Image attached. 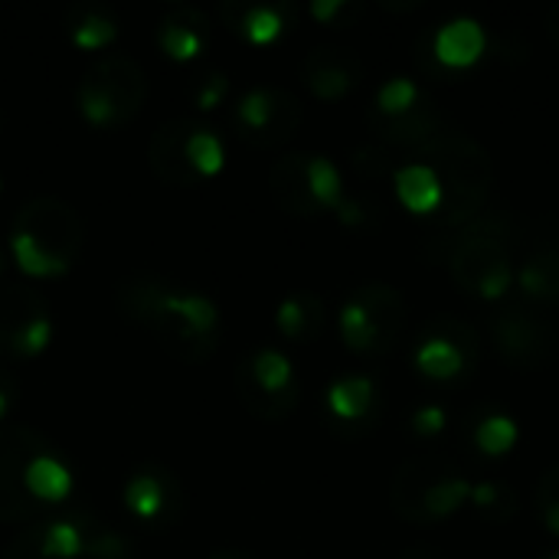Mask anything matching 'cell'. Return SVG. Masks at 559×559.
Here are the masks:
<instances>
[{
  "instance_id": "6da1fadb",
  "label": "cell",
  "mask_w": 559,
  "mask_h": 559,
  "mask_svg": "<svg viewBox=\"0 0 559 559\" xmlns=\"http://www.w3.org/2000/svg\"><path fill=\"white\" fill-rule=\"evenodd\" d=\"M118 305L124 314L147 324L177 360L197 364L216 350L219 308L203 292L167 288L151 275H131L118 285Z\"/></svg>"
},
{
  "instance_id": "7a4b0ae2",
  "label": "cell",
  "mask_w": 559,
  "mask_h": 559,
  "mask_svg": "<svg viewBox=\"0 0 559 559\" xmlns=\"http://www.w3.org/2000/svg\"><path fill=\"white\" fill-rule=\"evenodd\" d=\"M416 157L429 164L442 183V206L432 216L436 226L442 229L468 226L481 213L495 180L491 154L472 134L442 128L416 151Z\"/></svg>"
},
{
  "instance_id": "3957f363",
  "label": "cell",
  "mask_w": 559,
  "mask_h": 559,
  "mask_svg": "<svg viewBox=\"0 0 559 559\" xmlns=\"http://www.w3.org/2000/svg\"><path fill=\"white\" fill-rule=\"evenodd\" d=\"M518 223L508 213H478L468 226L459 229V239L449 246V269L452 278L481 301L508 298L514 285V262L511 246L518 236Z\"/></svg>"
},
{
  "instance_id": "277c9868",
  "label": "cell",
  "mask_w": 559,
  "mask_h": 559,
  "mask_svg": "<svg viewBox=\"0 0 559 559\" xmlns=\"http://www.w3.org/2000/svg\"><path fill=\"white\" fill-rule=\"evenodd\" d=\"M337 324L354 354H390L406 328V301L393 285H364L341 308Z\"/></svg>"
},
{
  "instance_id": "5b68a950",
  "label": "cell",
  "mask_w": 559,
  "mask_h": 559,
  "mask_svg": "<svg viewBox=\"0 0 559 559\" xmlns=\"http://www.w3.org/2000/svg\"><path fill=\"white\" fill-rule=\"evenodd\" d=\"M36 452H52V442L26 423L0 426V521H33V498L23 488V472Z\"/></svg>"
},
{
  "instance_id": "8992f818",
  "label": "cell",
  "mask_w": 559,
  "mask_h": 559,
  "mask_svg": "<svg viewBox=\"0 0 559 559\" xmlns=\"http://www.w3.org/2000/svg\"><path fill=\"white\" fill-rule=\"evenodd\" d=\"M491 341L501 357L521 370H540L559 347L557 328L527 308H504L491 318Z\"/></svg>"
},
{
  "instance_id": "52a82bcc",
  "label": "cell",
  "mask_w": 559,
  "mask_h": 559,
  "mask_svg": "<svg viewBox=\"0 0 559 559\" xmlns=\"http://www.w3.org/2000/svg\"><path fill=\"white\" fill-rule=\"evenodd\" d=\"M236 124L249 144L275 147L301 124V102L285 88H249L236 105Z\"/></svg>"
},
{
  "instance_id": "ba28073f",
  "label": "cell",
  "mask_w": 559,
  "mask_h": 559,
  "mask_svg": "<svg viewBox=\"0 0 559 559\" xmlns=\"http://www.w3.org/2000/svg\"><path fill=\"white\" fill-rule=\"evenodd\" d=\"M13 233L29 236L43 252H49L62 265H72V255L82 242V226L75 210L56 197H36L26 206H20L13 219Z\"/></svg>"
},
{
  "instance_id": "9c48e42d",
  "label": "cell",
  "mask_w": 559,
  "mask_h": 559,
  "mask_svg": "<svg viewBox=\"0 0 559 559\" xmlns=\"http://www.w3.org/2000/svg\"><path fill=\"white\" fill-rule=\"evenodd\" d=\"M360 72L364 69H360L357 56L347 49H334V46H318L301 62V75H305L308 88L324 102L344 98L360 82Z\"/></svg>"
},
{
  "instance_id": "30bf717a",
  "label": "cell",
  "mask_w": 559,
  "mask_h": 559,
  "mask_svg": "<svg viewBox=\"0 0 559 559\" xmlns=\"http://www.w3.org/2000/svg\"><path fill=\"white\" fill-rule=\"evenodd\" d=\"M190 128H193L190 118H170L154 131V138L147 144L151 167L164 183H174V187L197 183V174L187 164V134H190Z\"/></svg>"
},
{
  "instance_id": "8fae6325",
  "label": "cell",
  "mask_w": 559,
  "mask_h": 559,
  "mask_svg": "<svg viewBox=\"0 0 559 559\" xmlns=\"http://www.w3.org/2000/svg\"><path fill=\"white\" fill-rule=\"evenodd\" d=\"M478 364V350L455 344L449 334H442L439 328L429 324V331L423 334L419 347H416V367L423 377L429 380H459L462 373H472Z\"/></svg>"
},
{
  "instance_id": "7c38bea8",
  "label": "cell",
  "mask_w": 559,
  "mask_h": 559,
  "mask_svg": "<svg viewBox=\"0 0 559 559\" xmlns=\"http://www.w3.org/2000/svg\"><path fill=\"white\" fill-rule=\"evenodd\" d=\"M324 403H328V413L334 423L341 426H360V423H373L380 406H377V383L364 373H350V377H341L328 386L324 393Z\"/></svg>"
},
{
  "instance_id": "4fadbf2b",
  "label": "cell",
  "mask_w": 559,
  "mask_h": 559,
  "mask_svg": "<svg viewBox=\"0 0 559 559\" xmlns=\"http://www.w3.org/2000/svg\"><path fill=\"white\" fill-rule=\"evenodd\" d=\"M210 39V20L197 7H167L160 26H157V43L170 59H193L203 52Z\"/></svg>"
},
{
  "instance_id": "5bb4252c",
  "label": "cell",
  "mask_w": 559,
  "mask_h": 559,
  "mask_svg": "<svg viewBox=\"0 0 559 559\" xmlns=\"http://www.w3.org/2000/svg\"><path fill=\"white\" fill-rule=\"evenodd\" d=\"M485 26L472 16H455L445 26H439L432 39V52L445 69H468L485 56Z\"/></svg>"
},
{
  "instance_id": "9a60e30c",
  "label": "cell",
  "mask_w": 559,
  "mask_h": 559,
  "mask_svg": "<svg viewBox=\"0 0 559 559\" xmlns=\"http://www.w3.org/2000/svg\"><path fill=\"white\" fill-rule=\"evenodd\" d=\"M514 282L527 301L559 305V233L527 255V262L514 272Z\"/></svg>"
},
{
  "instance_id": "2e32d148",
  "label": "cell",
  "mask_w": 559,
  "mask_h": 559,
  "mask_svg": "<svg viewBox=\"0 0 559 559\" xmlns=\"http://www.w3.org/2000/svg\"><path fill=\"white\" fill-rule=\"evenodd\" d=\"M305 164H308V154H288V157H278L269 170V190L275 203L298 216L318 213V203L311 200V190H308Z\"/></svg>"
},
{
  "instance_id": "e0dca14e",
  "label": "cell",
  "mask_w": 559,
  "mask_h": 559,
  "mask_svg": "<svg viewBox=\"0 0 559 559\" xmlns=\"http://www.w3.org/2000/svg\"><path fill=\"white\" fill-rule=\"evenodd\" d=\"M442 465H445V459H409L406 465H400L393 488H390V504L403 521L423 527L419 501H423V491L429 488V481L442 472Z\"/></svg>"
},
{
  "instance_id": "ac0fdd59",
  "label": "cell",
  "mask_w": 559,
  "mask_h": 559,
  "mask_svg": "<svg viewBox=\"0 0 559 559\" xmlns=\"http://www.w3.org/2000/svg\"><path fill=\"white\" fill-rule=\"evenodd\" d=\"M472 488L475 485L465 475H459V468L452 462H445L442 472L423 491V501H419V521H423V527H429L436 521H449L465 501H472Z\"/></svg>"
},
{
  "instance_id": "d6986e66",
  "label": "cell",
  "mask_w": 559,
  "mask_h": 559,
  "mask_svg": "<svg viewBox=\"0 0 559 559\" xmlns=\"http://www.w3.org/2000/svg\"><path fill=\"white\" fill-rule=\"evenodd\" d=\"M370 124H373V131H377L383 141H390V144H396V147H413V151H419L429 138H436V134L442 131L439 111H436L432 105H423V102H419L413 111L400 115V118L373 115Z\"/></svg>"
},
{
  "instance_id": "ffe728a7",
  "label": "cell",
  "mask_w": 559,
  "mask_h": 559,
  "mask_svg": "<svg viewBox=\"0 0 559 559\" xmlns=\"http://www.w3.org/2000/svg\"><path fill=\"white\" fill-rule=\"evenodd\" d=\"M393 187H396L400 203L409 213H416V216H436L439 206H442L439 174L429 164H423V160H413V164L393 170Z\"/></svg>"
},
{
  "instance_id": "44dd1931",
  "label": "cell",
  "mask_w": 559,
  "mask_h": 559,
  "mask_svg": "<svg viewBox=\"0 0 559 559\" xmlns=\"http://www.w3.org/2000/svg\"><path fill=\"white\" fill-rule=\"evenodd\" d=\"M92 72H95V75L108 85V92L115 95L118 111H121V121H124L128 115L138 111V105H141V98H144V72H141V66H138L131 56L111 52V56L98 59V62L92 66Z\"/></svg>"
},
{
  "instance_id": "7402d4cb",
  "label": "cell",
  "mask_w": 559,
  "mask_h": 559,
  "mask_svg": "<svg viewBox=\"0 0 559 559\" xmlns=\"http://www.w3.org/2000/svg\"><path fill=\"white\" fill-rule=\"evenodd\" d=\"M23 488L36 504L66 501L72 491V472L56 452H36L23 472Z\"/></svg>"
},
{
  "instance_id": "603a6c76",
  "label": "cell",
  "mask_w": 559,
  "mask_h": 559,
  "mask_svg": "<svg viewBox=\"0 0 559 559\" xmlns=\"http://www.w3.org/2000/svg\"><path fill=\"white\" fill-rule=\"evenodd\" d=\"M174 498H177V491L164 481L160 472H138L124 485V508L144 524L160 521Z\"/></svg>"
},
{
  "instance_id": "cb8c5ba5",
  "label": "cell",
  "mask_w": 559,
  "mask_h": 559,
  "mask_svg": "<svg viewBox=\"0 0 559 559\" xmlns=\"http://www.w3.org/2000/svg\"><path fill=\"white\" fill-rule=\"evenodd\" d=\"M275 324L288 341L298 344H311L321 337L324 331V305L318 295H292L278 305L275 311Z\"/></svg>"
},
{
  "instance_id": "d4e9b609",
  "label": "cell",
  "mask_w": 559,
  "mask_h": 559,
  "mask_svg": "<svg viewBox=\"0 0 559 559\" xmlns=\"http://www.w3.org/2000/svg\"><path fill=\"white\" fill-rule=\"evenodd\" d=\"M39 314H49V311H46V301H43L36 292L20 288V285L3 288V292H0V347L7 350L10 337H13L26 321L39 318Z\"/></svg>"
},
{
  "instance_id": "484cf974",
  "label": "cell",
  "mask_w": 559,
  "mask_h": 559,
  "mask_svg": "<svg viewBox=\"0 0 559 559\" xmlns=\"http://www.w3.org/2000/svg\"><path fill=\"white\" fill-rule=\"evenodd\" d=\"M69 36L79 49H105L118 36V26H115L111 13L102 7H82V10L72 7Z\"/></svg>"
},
{
  "instance_id": "4316f807",
  "label": "cell",
  "mask_w": 559,
  "mask_h": 559,
  "mask_svg": "<svg viewBox=\"0 0 559 559\" xmlns=\"http://www.w3.org/2000/svg\"><path fill=\"white\" fill-rule=\"evenodd\" d=\"M305 177H308V190L318 210H337L344 203V180H341L337 164L328 154H308Z\"/></svg>"
},
{
  "instance_id": "83f0119b",
  "label": "cell",
  "mask_w": 559,
  "mask_h": 559,
  "mask_svg": "<svg viewBox=\"0 0 559 559\" xmlns=\"http://www.w3.org/2000/svg\"><path fill=\"white\" fill-rule=\"evenodd\" d=\"M75 102H79V111L85 115V121H88V124L105 128V124H118V121H121V111H118L115 95L108 92V85H105L92 69L82 75Z\"/></svg>"
},
{
  "instance_id": "f1b7e54d",
  "label": "cell",
  "mask_w": 559,
  "mask_h": 559,
  "mask_svg": "<svg viewBox=\"0 0 559 559\" xmlns=\"http://www.w3.org/2000/svg\"><path fill=\"white\" fill-rule=\"evenodd\" d=\"M187 164L190 170L200 177H213L223 170L226 164V147L219 141V134L213 128H203V124H193L190 134H187Z\"/></svg>"
},
{
  "instance_id": "f546056e",
  "label": "cell",
  "mask_w": 559,
  "mask_h": 559,
  "mask_svg": "<svg viewBox=\"0 0 559 559\" xmlns=\"http://www.w3.org/2000/svg\"><path fill=\"white\" fill-rule=\"evenodd\" d=\"M43 554L49 559H79L85 554V534L79 518L43 521Z\"/></svg>"
},
{
  "instance_id": "4dcf8cb0",
  "label": "cell",
  "mask_w": 559,
  "mask_h": 559,
  "mask_svg": "<svg viewBox=\"0 0 559 559\" xmlns=\"http://www.w3.org/2000/svg\"><path fill=\"white\" fill-rule=\"evenodd\" d=\"M233 29H239L249 43H272L282 29H285V16L278 7H265V3H255V7H246L242 16H236Z\"/></svg>"
},
{
  "instance_id": "1f68e13d",
  "label": "cell",
  "mask_w": 559,
  "mask_h": 559,
  "mask_svg": "<svg viewBox=\"0 0 559 559\" xmlns=\"http://www.w3.org/2000/svg\"><path fill=\"white\" fill-rule=\"evenodd\" d=\"M10 252H13L16 265H20L26 275H33V278H49V275L69 272V265H62L59 259H52L49 252H43V249H39L29 236H23V233H10Z\"/></svg>"
},
{
  "instance_id": "d6a6232c",
  "label": "cell",
  "mask_w": 559,
  "mask_h": 559,
  "mask_svg": "<svg viewBox=\"0 0 559 559\" xmlns=\"http://www.w3.org/2000/svg\"><path fill=\"white\" fill-rule=\"evenodd\" d=\"M475 445L485 455H508L518 445V423L511 416H485L475 429Z\"/></svg>"
},
{
  "instance_id": "836d02e7",
  "label": "cell",
  "mask_w": 559,
  "mask_h": 559,
  "mask_svg": "<svg viewBox=\"0 0 559 559\" xmlns=\"http://www.w3.org/2000/svg\"><path fill=\"white\" fill-rule=\"evenodd\" d=\"M419 102L423 98H419L416 82L403 79V75H393L377 88V115H383V118H400V115L413 111Z\"/></svg>"
},
{
  "instance_id": "e575fe53",
  "label": "cell",
  "mask_w": 559,
  "mask_h": 559,
  "mask_svg": "<svg viewBox=\"0 0 559 559\" xmlns=\"http://www.w3.org/2000/svg\"><path fill=\"white\" fill-rule=\"evenodd\" d=\"M49 341H52V321H49V314H39V318L26 321V324L10 337L7 350L16 354V357H33V354H39V350H46Z\"/></svg>"
},
{
  "instance_id": "d590c367",
  "label": "cell",
  "mask_w": 559,
  "mask_h": 559,
  "mask_svg": "<svg viewBox=\"0 0 559 559\" xmlns=\"http://www.w3.org/2000/svg\"><path fill=\"white\" fill-rule=\"evenodd\" d=\"M79 524H82V518H79ZM82 534H85V554L82 557H92V559H131V544L121 537V534H115V531H108V527H85L82 524Z\"/></svg>"
},
{
  "instance_id": "8d00e7d4",
  "label": "cell",
  "mask_w": 559,
  "mask_h": 559,
  "mask_svg": "<svg viewBox=\"0 0 559 559\" xmlns=\"http://www.w3.org/2000/svg\"><path fill=\"white\" fill-rule=\"evenodd\" d=\"M43 521H29L10 544H7V550H3V557L0 559H49L43 554Z\"/></svg>"
},
{
  "instance_id": "74e56055",
  "label": "cell",
  "mask_w": 559,
  "mask_h": 559,
  "mask_svg": "<svg viewBox=\"0 0 559 559\" xmlns=\"http://www.w3.org/2000/svg\"><path fill=\"white\" fill-rule=\"evenodd\" d=\"M350 160H354V167H357L364 177H383V174H390V157H386V151L377 147V144L357 147Z\"/></svg>"
},
{
  "instance_id": "f35d334b",
  "label": "cell",
  "mask_w": 559,
  "mask_h": 559,
  "mask_svg": "<svg viewBox=\"0 0 559 559\" xmlns=\"http://www.w3.org/2000/svg\"><path fill=\"white\" fill-rule=\"evenodd\" d=\"M413 432L423 436V439H432L445 429V409L442 406H423L413 419H409Z\"/></svg>"
},
{
  "instance_id": "ab89813d",
  "label": "cell",
  "mask_w": 559,
  "mask_h": 559,
  "mask_svg": "<svg viewBox=\"0 0 559 559\" xmlns=\"http://www.w3.org/2000/svg\"><path fill=\"white\" fill-rule=\"evenodd\" d=\"M226 92H229V79L223 75V72H210L206 75V82H203V88L197 92V105L206 111V108H216L223 98H226Z\"/></svg>"
},
{
  "instance_id": "60d3db41",
  "label": "cell",
  "mask_w": 559,
  "mask_h": 559,
  "mask_svg": "<svg viewBox=\"0 0 559 559\" xmlns=\"http://www.w3.org/2000/svg\"><path fill=\"white\" fill-rule=\"evenodd\" d=\"M559 501V465H554L540 481H537V491H534V504L544 508V504H554Z\"/></svg>"
},
{
  "instance_id": "b9f144b4",
  "label": "cell",
  "mask_w": 559,
  "mask_h": 559,
  "mask_svg": "<svg viewBox=\"0 0 559 559\" xmlns=\"http://www.w3.org/2000/svg\"><path fill=\"white\" fill-rule=\"evenodd\" d=\"M344 10H350V3H344V0H314L311 3V16L321 23H334Z\"/></svg>"
},
{
  "instance_id": "7bdbcfd3",
  "label": "cell",
  "mask_w": 559,
  "mask_h": 559,
  "mask_svg": "<svg viewBox=\"0 0 559 559\" xmlns=\"http://www.w3.org/2000/svg\"><path fill=\"white\" fill-rule=\"evenodd\" d=\"M13 400H16V383L7 373H0V426L7 423V413H10Z\"/></svg>"
},
{
  "instance_id": "ee69618b",
  "label": "cell",
  "mask_w": 559,
  "mask_h": 559,
  "mask_svg": "<svg viewBox=\"0 0 559 559\" xmlns=\"http://www.w3.org/2000/svg\"><path fill=\"white\" fill-rule=\"evenodd\" d=\"M537 511H540V518H544L547 531L559 537V501H554V504H544V508H537Z\"/></svg>"
},
{
  "instance_id": "f6af8a7d",
  "label": "cell",
  "mask_w": 559,
  "mask_h": 559,
  "mask_svg": "<svg viewBox=\"0 0 559 559\" xmlns=\"http://www.w3.org/2000/svg\"><path fill=\"white\" fill-rule=\"evenodd\" d=\"M210 559H255L252 554H246V550H216Z\"/></svg>"
},
{
  "instance_id": "bcb514c9",
  "label": "cell",
  "mask_w": 559,
  "mask_h": 559,
  "mask_svg": "<svg viewBox=\"0 0 559 559\" xmlns=\"http://www.w3.org/2000/svg\"><path fill=\"white\" fill-rule=\"evenodd\" d=\"M547 29H550V36L559 43V3L550 10V16H547Z\"/></svg>"
},
{
  "instance_id": "7dc6e473",
  "label": "cell",
  "mask_w": 559,
  "mask_h": 559,
  "mask_svg": "<svg viewBox=\"0 0 559 559\" xmlns=\"http://www.w3.org/2000/svg\"><path fill=\"white\" fill-rule=\"evenodd\" d=\"M0 275H3V255H0Z\"/></svg>"
}]
</instances>
